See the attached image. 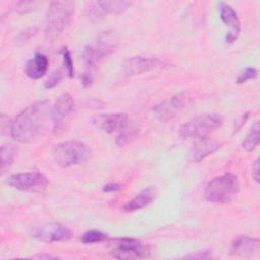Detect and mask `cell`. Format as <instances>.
I'll return each instance as SVG.
<instances>
[{"label":"cell","mask_w":260,"mask_h":260,"mask_svg":"<svg viewBox=\"0 0 260 260\" xmlns=\"http://www.w3.org/2000/svg\"><path fill=\"white\" fill-rule=\"evenodd\" d=\"M164 64L158 58L148 56H133L126 59L123 64V72L128 76H134L142 74L144 72L151 71Z\"/></svg>","instance_id":"cell-12"},{"label":"cell","mask_w":260,"mask_h":260,"mask_svg":"<svg viewBox=\"0 0 260 260\" xmlns=\"http://www.w3.org/2000/svg\"><path fill=\"white\" fill-rule=\"evenodd\" d=\"M92 82V77L90 75L89 72H84L82 74V77H81V83H82V86L83 87H87L91 84Z\"/></svg>","instance_id":"cell-32"},{"label":"cell","mask_w":260,"mask_h":260,"mask_svg":"<svg viewBox=\"0 0 260 260\" xmlns=\"http://www.w3.org/2000/svg\"><path fill=\"white\" fill-rule=\"evenodd\" d=\"M16 147L11 143H5L1 146V171L6 172L13 164L16 155Z\"/></svg>","instance_id":"cell-20"},{"label":"cell","mask_w":260,"mask_h":260,"mask_svg":"<svg viewBox=\"0 0 260 260\" xmlns=\"http://www.w3.org/2000/svg\"><path fill=\"white\" fill-rule=\"evenodd\" d=\"M121 189V185L118 183H109L104 186L103 191L104 192H116Z\"/></svg>","instance_id":"cell-31"},{"label":"cell","mask_w":260,"mask_h":260,"mask_svg":"<svg viewBox=\"0 0 260 260\" xmlns=\"http://www.w3.org/2000/svg\"><path fill=\"white\" fill-rule=\"evenodd\" d=\"M38 4L39 2H36V1H21L16 3L15 10L19 13H25L32 10Z\"/></svg>","instance_id":"cell-27"},{"label":"cell","mask_w":260,"mask_h":260,"mask_svg":"<svg viewBox=\"0 0 260 260\" xmlns=\"http://www.w3.org/2000/svg\"><path fill=\"white\" fill-rule=\"evenodd\" d=\"M6 183L17 190L31 193L44 192L48 187V179L39 172H25L9 176Z\"/></svg>","instance_id":"cell-8"},{"label":"cell","mask_w":260,"mask_h":260,"mask_svg":"<svg viewBox=\"0 0 260 260\" xmlns=\"http://www.w3.org/2000/svg\"><path fill=\"white\" fill-rule=\"evenodd\" d=\"M257 75H258V71L255 68L247 67L239 73V75L237 77V83H244L247 80L256 78Z\"/></svg>","instance_id":"cell-26"},{"label":"cell","mask_w":260,"mask_h":260,"mask_svg":"<svg viewBox=\"0 0 260 260\" xmlns=\"http://www.w3.org/2000/svg\"><path fill=\"white\" fill-rule=\"evenodd\" d=\"M110 254L117 259H143L150 255V249L144 243L132 238L113 240Z\"/></svg>","instance_id":"cell-7"},{"label":"cell","mask_w":260,"mask_h":260,"mask_svg":"<svg viewBox=\"0 0 260 260\" xmlns=\"http://www.w3.org/2000/svg\"><path fill=\"white\" fill-rule=\"evenodd\" d=\"M74 108V100L69 93H63L56 100L50 112V119L53 123L54 130H57L62 121L73 113Z\"/></svg>","instance_id":"cell-14"},{"label":"cell","mask_w":260,"mask_h":260,"mask_svg":"<svg viewBox=\"0 0 260 260\" xmlns=\"http://www.w3.org/2000/svg\"><path fill=\"white\" fill-rule=\"evenodd\" d=\"M119 37L115 30L107 29L100 31L91 44L86 45L82 50V61L86 72L93 69L101 61L106 59L118 47Z\"/></svg>","instance_id":"cell-2"},{"label":"cell","mask_w":260,"mask_h":260,"mask_svg":"<svg viewBox=\"0 0 260 260\" xmlns=\"http://www.w3.org/2000/svg\"><path fill=\"white\" fill-rule=\"evenodd\" d=\"M259 170H260V167H259V159L257 158L253 165H252V169H251V175H252V178L255 182L259 183L260 181V177H259Z\"/></svg>","instance_id":"cell-29"},{"label":"cell","mask_w":260,"mask_h":260,"mask_svg":"<svg viewBox=\"0 0 260 260\" xmlns=\"http://www.w3.org/2000/svg\"><path fill=\"white\" fill-rule=\"evenodd\" d=\"M63 77V72L61 69H56L54 70L49 76L48 78L46 79L45 83H44V86L47 88V89H51L53 87H55L62 79Z\"/></svg>","instance_id":"cell-25"},{"label":"cell","mask_w":260,"mask_h":260,"mask_svg":"<svg viewBox=\"0 0 260 260\" xmlns=\"http://www.w3.org/2000/svg\"><path fill=\"white\" fill-rule=\"evenodd\" d=\"M108 239V235L96 230H89L85 232L81 236V242L83 244H93V243H101Z\"/></svg>","instance_id":"cell-23"},{"label":"cell","mask_w":260,"mask_h":260,"mask_svg":"<svg viewBox=\"0 0 260 260\" xmlns=\"http://www.w3.org/2000/svg\"><path fill=\"white\" fill-rule=\"evenodd\" d=\"M259 130H260L259 122H255L242 144L243 148L246 151H252L257 147L259 143Z\"/></svg>","instance_id":"cell-21"},{"label":"cell","mask_w":260,"mask_h":260,"mask_svg":"<svg viewBox=\"0 0 260 260\" xmlns=\"http://www.w3.org/2000/svg\"><path fill=\"white\" fill-rule=\"evenodd\" d=\"M210 257V254H209V251H197L193 254H189V255H186L184 258H188V259H206V258H209Z\"/></svg>","instance_id":"cell-28"},{"label":"cell","mask_w":260,"mask_h":260,"mask_svg":"<svg viewBox=\"0 0 260 260\" xmlns=\"http://www.w3.org/2000/svg\"><path fill=\"white\" fill-rule=\"evenodd\" d=\"M260 242L257 238L239 235L230 244V254L237 257H251L258 253Z\"/></svg>","instance_id":"cell-15"},{"label":"cell","mask_w":260,"mask_h":260,"mask_svg":"<svg viewBox=\"0 0 260 260\" xmlns=\"http://www.w3.org/2000/svg\"><path fill=\"white\" fill-rule=\"evenodd\" d=\"M156 197V190L153 186H149L145 189H143L141 192H139L134 198L124 203L120 210L124 213H130L134 212L136 210L142 209L146 206H148Z\"/></svg>","instance_id":"cell-17"},{"label":"cell","mask_w":260,"mask_h":260,"mask_svg":"<svg viewBox=\"0 0 260 260\" xmlns=\"http://www.w3.org/2000/svg\"><path fill=\"white\" fill-rule=\"evenodd\" d=\"M48 58L42 53H36L35 57L29 59L24 65V73L30 79H40L48 70Z\"/></svg>","instance_id":"cell-18"},{"label":"cell","mask_w":260,"mask_h":260,"mask_svg":"<svg viewBox=\"0 0 260 260\" xmlns=\"http://www.w3.org/2000/svg\"><path fill=\"white\" fill-rule=\"evenodd\" d=\"M36 258H40V259H43V258H46V259H56L58 257L57 256H51V255H37Z\"/></svg>","instance_id":"cell-33"},{"label":"cell","mask_w":260,"mask_h":260,"mask_svg":"<svg viewBox=\"0 0 260 260\" xmlns=\"http://www.w3.org/2000/svg\"><path fill=\"white\" fill-rule=\"evenodd\" d=\"M222 124V117L216 113L199 115L186 122L179 130L182 138H204Z\"/></svg>","instance_id":"cell-6"},{"label":"cell","mask_w":260,"mask_h":260,"mask_svg":"<svg viewBox=\"0 0 260 260\" xmlns=\"http://www.w3.org/2000/svg\"><path fill=\"white\" fill-rule=\"evenodd\" d=\"M89 147L78 140H67L57 143L53 148L56 164L62 168H69L85 164L90 157Z\"/></svg>","instance_id":"cell-4"},{"label":"cell","mask_w":260,"mask_h":260,"mask_svg":"<svg viewBox=\"0 0 260 260\" xmlns=\"http://www.w3.org/2000/svg\"><path fill=\"white\" fill-rule=\"evenodd\" d=\"M36 34V29L34 27H30V28H27L25 29L24 31L20 32L19 36H18V41L20 42H26L31 36H34Z\"/></svg>","instance_id":"cell-30"},{"label":"cell","mask_w":260,"mask_h":260,"mask_svg":"<svg viewBox=\"0 0 260 260\" xmlns=\"http://www.w3.org/2000/svg\"><path fill=\"white\" fill-rule=\"evenodd\" d=\"M138 134V128L133 125H128L123 131H121L117 138H116V144L119 146H124L128 143H130Z\"/></svg>","instance_id":"cell-22"},{"label":"cell","mask_w":260,"mask_h":260,"mask_svg":"<svg viewBox=\"0 0 260 260\" xmlns=\"http://www.w3.org/2000/svg\"><path fill=\"white\" fill-rule=\"evenodd\" d=\"M50 112L49 102L46 100L27 106L10 122L11 137L20 143L32 141L44 129Z\"/></svg>","instance_id":"cell-1"},{"label":"cell","mask_w":260,"mask_h":260,"mask_svg":"<svg viewBox=\"0 0 260 260\" xmlns=\"http://www.w3.org/2000/svg\"><path fill=\"white\" fill-rule=\"evenodd\" d=\"M239 191L237 176L226 173L210 180L206 185L204 195L207 201L212 203H228L234 199Z\"/></svg>","instance_id":"cell-5"},{"label":"cell","mask_w":260,"mask_h":260,"mask_svg":"<svg viewBox=\"0 0 260 260\" xmlns=\"http://www.w3.org/2000/svg\"><path fill=\"white\" fill-rule=\"evenodd\" d=\"M191 101V95L187 91L179 92L169 100L161 102L153 107V115L161 122H168L174 118Z\"/></svg>","instance_id":"cell-10"},{"label":"cell","mask_w":260,"mask_h":260,"mask_svg":"<svg viewBox=\"0 0 260 260\" xmlns=\"http://www.w3.org/2000/svg\"><path fill=\"white\" fill-rule=\"evenodd\" d=\"M219 15L222 22L230 27L225 36V42L228 44H232L238 39L240 35V19L237 15V12L233 9V7L224 2L219 3Z\"/></svg>","instance_id":"cell-16"},{"label":"cell","mask_w":260,"mask_h":260,"mask_svg":"<svg viewBox=\"0 0 260 260\" xmlns=\"http://www.w3.org/2000/svg\"><path fill=\"white\" fill-rule=\"evenodd\" d=\"M219 147V143L215 140H211L208 137L200 138L193 145L190 151L191 160L194 162H199L212 152H214Z\"/></svg>","instance_id":"cell-19"},{"label":"cell","mask_w":260,"mask_h":260,"mask_svg":"<svg viewBox=\"0 0 260 260\" xmlns=\"http://www.w3.org/2000/svg\"><path fill=\"white\" fill-rule=\"evenodd\" d=\"M95 125L106 133H120L129 124V117L126 113H107L98 116Z\"/></svg>","instance_id":"cell-13"},{"label":"cell","mask_w":260,"mask_h":260,"mask_svg":"<svg viewBox=\"0 0 260 260\" xmlns=\"http://www.w3.org/2000/svg\"><path fill=\"white\" fill-rule=\"evenodd\" d=\"M74 13V2L53 1L50 3L45 21V39L53 42L67 28Z\"/></svg>","instance_id":"cell-3"},{"label":"cell","mask_w":260,"mask_h":260,"mask_svg":"<svg viewBox=\"0 0 260 260\" xmlns=\"http://www.w3.org/2000/svg\"><path fill=\"white\" fill-rule=\"evenodd\" d=\"M30 236L34 239L44 243H54L71 239L73 233L64 224L59 222H49L32 228Z\"/></svg>","instance_id":"cell-9"},{"label":"cell","mask_w":260,"mask_h":260,"mask_svg":"<svg viewBox=\"0 0 260 260\" xmlns=\"http://www.w3.org/2000/svg\"><path fill=\"white\" fill-rule=\"evenodd\" d=\"M61 54H62L63 64H64L66 73L68 74L69 77H73L74 76V67H73V61L71 58L70 51L68 50L67 47H63L61 50Z\"/></svg>","instance_id":"cell-24"},{"label":"cell","mask_w":260,"mask_h":260,"mask_svg":"<svg viewBox=\"0 0 260 260\" xmlns=\"http://www.w3.org/2000/svg\"><path fill=\"white\" fill-rule=\"evenodd\" d=\"M131 4L129 1H93L86 7V16L91 22H98L108 14L122 13Z\"/></svg>","instance_id":"cell-11"}]
</instances>
